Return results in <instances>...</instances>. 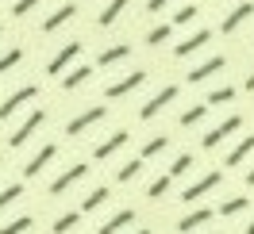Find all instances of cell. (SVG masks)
I'll return each mask as SVG.
<instances>
[{
    "instance_id": "obj_1",
    "label": "cell",
    "mask_w": 254,
    "mask_h": 234,
    "mask_svg": "<svg viewBox=\"0 0 254 234\" xmlns=\"http://www.w3.org/2000/svg\"><path fill=\"white\" fill-rule=\"evenodd\" d=\"M35 96H39V85H23V89H16V93L0 104V123H8V119H12L19 108H27V104H31Z\"/></svg>"
},
{
    "instance_id": "obj_2",
    "label": "cell",
    "mask_w": 254,
    "mask_h": 234,
    "mask_svg": "<svg viewBox=\"0 0 254 234\" xmlns=\"http://www.w3.org/2000/svg\"><path fill=\"white\" fill-rule=\"evenodd\" d=\"M43 123H47V111H43V108H35L31 115H27V119H23V123H19L16 131H12V139H8V146H23V142L31 139V135H35V131H39Z\"/></svg>"
},
{
    "instance_id": "obj_3",
    "label": "cell",
    "mask_w": 254,
    "mask_h": 234,
    "mask_svg": "<svg viewBox=\"0 0 254 234\" xmlns=\"http://www.w3.org/2000/svg\"><path fill=\"white\" fill-rule=\"evenodd\" d=\"M77 54H81V43H65V47H62V50H58V54H54V58L47 62V73H50V77H62L65 69L77 62Z\"/></svg>"
},
{
    "instance_id": "obj_4",
    "label": "cell",
    "mask_w": 254,
    "mask_h": 234,
    "mask_svg": "<svg viewBox=\"0 0 254 234\" xmlns=\"http://www.w3.org/2000/svg\"><path fill=\"white\" fill-rule=\"evenodd\" d=\"M239 127H243V119H239V115H227V119H223L220 127H212L204 139H200V146H204V150H216V146H220L223 139H231V135H235Z\"/></svg>"
},
{
    "instance_id": "obj_5",
    "label": "cell",
    "mask_w": 254,
    "mask_h": 234,
    "mask_svg": "<svg viewBox=\"0 0 254 234\" xmlns=\"http://www.w3.org/2000/svg\"><path fill=\"white\" fill-rule=\"evenodd\" d=\"M104 115H108V108H89V111H81V115H73V119L65 123V135H69V139H77V135H85L93 123H100Z\"/></svg>"
},
{
    "instance_id": "obj_6",
    "label": "cell",
    "mask_w": 254,
    "mask_h": 234,
    "mask_svg": "<svg viewBox=\"0 0 254 234\" xmlns=\"http://www.w3.org/2000/svg\"><path fill=\"white\" fill-rule=\"evenodd\" d=\"M81 177H89V165H85V161L69 165V169H65L62 177H54V181H50V196H62V192H69V188L77 185Z\"/></svg>"
},
{
    "instance_id": "obj_7",
    "label": "cell",
    "mask_w": 254,
    "mask_h": 234,
    "mask_svg": "<svg viewBox=\"0 0 254 234\" xmlns=\"http://www.w3.org/2000/svg\"><path fill=\"white\" fill-rule=\"evenodd\" d=\"M174 100H177V85H166L162 93H154V96L143 104V108H139V119H154V115H158L166 104H174Z\"/></svg>"
},
{
    "instance_id": "obj_8",
    "label": "cell",
    "mask_w": 254,
    "mask_h": 234,
    "mask_svg": "<svg viewBox=\"0 0 254 234\" xmlns=\"http://www.w3.org/2000/svg\"><path fill=\"white\" fill-rule=\"evenodd\" d=\"M73 16H77V4H73V0L58 4V8H54V12H50L47 19H43V35H54L58 27H65V23H69Z\"/></svg>"
},
{
    "instance_id": "obj_9",
    "label": "cell",
    "mask_w": 254,
    "mask_h": 234,
    "mask_svg": "<svg viewBox=\"0 0 254 234\" xmlns=\"http://www.w3.org/2000/svg\"><path fill=\"white\" fill-rule=\"evenodd\" d=\"M146 81V73L143 69H135V73H127V77H120V81H112L108 89H104V96H108V100H120V96H127V93H135V89H139V85H143Z\"/></svg>"
},
{
    "instance_id": "obj_10",
    "label": "cell",
    "mask_w": 254,
    "mask_h": 234,
    "mask_svg": "<svg viewBox=\"0 0 254 234\" xmlns=\"http://www.w3.org/2000/svg\"><path fill=\"white\" fill-rule=\"evenodd\" d=\"M220 181H223V173H208V177H200V181H192V185L185 188V192H181V200H185V203L200 200V196H208V192H212V188L220 185Z\"/></svg>"
},
{
    "instance_id": "obj_11",
    "label": "cell",
    "mask_w": 254,
    "mask_h": 234,
    "mask_svg": "<svg viewBox=\"0 0 254 234\" xmlns=\"http://www.w3.org/2000/svg\"><path fill=\"white\" fill-rule=\"evenodd\" d=\"M54 157H58V146H54V142H47V146H43V150H39V154H35L27 165H23V177H39V173L47 169Z\"/></svg>"
},
{
    "instance_id": "obj_12",
    "label": "cell",
    "mask_w": 254,
    "mask_h": 234,
    "mask_svg": "<svg viewBox=\"0 0 254 234\" xmlns=\"http://www.w3.org/2000/svg\"><path fill=\"white\" fill-rule=\"evenodd\" d=\"M127 139H131L127 131H116V135H108V139H104V142L93 150V157H96V161H108L116 150H124V146H127Z\"/></svg>"
},
{
    "instance_id": "obj_13",
    "label": "cell",
    "mask_w": 254,
    "mask_h": 234,
    "mask_svg": "<svg viewBox=\"0 0 254 234\" xmlns=\"http://www.w3.org/2000/svg\"><path fill=\"white\" fill-rule=\"evenodd\" d=\"M208 39H212V31H196V35H189L185 43H177V47H174V58H189V54H196V50H204V47H208Z\"/></svg>"
},
{
    "instance_id": "obj_14",
    "label": "cell",
    "mask_w": 254,
    "mask_h": 234,
    "mask_svg": "<svg viewBox=\"0 0 254 234\" xmlns=\"http://www.w3.org/2000/svg\"><path fill=\"white\" fill-rule=\"evenodd\" d=\"M223 69V54H216V58H208V62H200L196 69L189 73V85H200V81H208L212 73H220Z\"/></svg>"
},
{
    "instance_id": "obj_15",
    "label": "cell",
    "mask_w": 254,
    "mask_h": 234,
    "mask_svg": "<svg viewBox=\"0 0 254 234\" xmlns=\"http://www.w3.org/2000/svg\"><path fill=\"white\" fill-rule=\"evenodd\" d=\"M127 4H131V0H108V4L100 8L96 23H100V27H112V23H116V19H120V16L127 12Z\"/></svg>"
},
{
    "instance_id": "obj_16",
    "label": "cell",
    "mask_w": 254,
    "mask_h": 234,
    "mask_svg": "<svg viewBox=\"0 0 254 234\" xmlns=\"http://www.w3.org/2000/svg\"><path fill=\"white\" fill-rule=\"evenodd\" d=\"M89 77H93L89 65H73V69H65V73H62V89H65V93H73V89H81Z\"/></svg>"
},
{
    "instance_id": "obj_17",
    "label": "cell",
    "mask_w": 254,
    "mask_h": 234,
    "mask_svg": "<svg viewBox=\"0 0 254 234\" xmlns=\"http://www.w3.org/2000/svg\"><path fill=\"white\" fill-rule=\"evenodd\" d=\"M131 223H135V211H131V207H124V211H116V215H112L96 234H120L124 227H131Z\"/></svg>"
},
{
    "instance_id": "obj_18",
    "label": "cell",
    "mask_w": 254,
    "mask_h": 234,
    "mask_svg": "<svg viewBox=\"0 0 254 234\" xmlns=\"http://www.w3.org/2000/svg\"><path fill=\"white\" fill-rule=\"evenodd\" d=\"M208 219H212V211H208V207H196V211H189V215L177 223V231H181V234H192L196 227H204Z\"/></svg>"
},
{
    "instance_id": "obj_19",
    "label": "cell",
    "mask_w": 254,
    "mask_h": 234,
    "mask_svg": "<svg viewBox=\"0 0 254 234\" xmlns=\"http://www.w3.org/2000/svg\"><path fill=\"white\" fill-rule=\"evenodd\" d=\"M127 54H131V47H127V43H116V47H108L104 54H100V58H96V65H100V69H108V65L124 62Z\"/></svg>"
},
{
    "instance_id": "obj_20",
    "label": "cell",
    "mask_w": 254,
    "mask_h": 234,
    "mask_svg": "<svg viewBox=\"0 0 254 234\" xmlns=\"http://www.w3.org/2000/svg\"><path fill=\"white\" fill-rule=\"evenodd\" d=\"M251 16H254V4H239L235 12H231V16L223 19V35H231V31H235V27H239V23H247V19H251Z\"/></svg>"
},
{
    "instance_id": "obj_21",
    "label": "cell",
    "mask_w": 254,
    "mask_h": 234,
    "mask_svg": "<svg viewBox=\"0 0 254 234\" xmlns=\"http://www.w3.org/2000/svg\"><path fill=\"white\" fill-rule=\"evenodd\" d=\"M108 188L100 185V188H93V192H89V196H85V200H81V215H85V211H96V207H104V203H108Z\"/></svg>"
},
{
    "instance_id": "obj_22",
    "label": "cell",
    "mask_w": 254,
    "mask_h": 234,
    "mask_svg": "<svg viewBox=\"0 0 254 234\" xmlns=\"http://www.w3.org/2000/svg\"><path fill=\"white\" fill-rule=\"evenodd\" d=\"M139 173H143V157H131L127 165H120V173H116V181H120V185H131V181H135Z\"/></svg>"
},
{
    "instance_id": "obj_23",
    "label": "cell",
    "mask_w": 254,
    "mask_h": 234,
    "mask_svg": "<svg viewBox=\"0 0 254 234\" xmlns=\"http://www.w3.org/2000/svg\"><path fill=\"white\" fill-rule=\"evenodd\" d=\"M170 35H174V23H158V27H150V31H146V47H162V43H170Z\"/></svg>"
},
{
    "instance_id": "obj_24",
    "label": "cell",
    "mask_w": 254,
    "mask_h": 234,
    "mask_svg": "<svg viewBox=\"0 0 254 234\" xmlns=\"http://www.w3.org/2000/svg\"><path fill=\"white\" fill-rule=\"evenodd\" d=\"M204 115H208V104H192V108L181 111V127H196Z\"/></svg>"
},
{
    "instance_id": "obj_25",
    "label": "cell",
    "mask_w": 254,
    "mask_h": 234,
    "mask_svg": "<svg viewBox=\"0 0 254 234\" xmlns=\"http://www.w3.org/2000/svg\"><path fill=\"white\" fill-rule=\"evenodd\" d=\"M77 223H81V211H65V215L54 219V234H69Z\"/></svg>"
},
{
    "instance_id": "obj_26",
    "label": "cell",
    "mask_w": 254,
    "mask_h": 234,
    "mask_svg": "<svg viewBox=\"0 0 254 234\" xmlns=\"http://www.w3.org/2000/svg\"><path fill=\"white\" fill-rule=\"evenodd\" d=\"M23 62V47H12L0 54V73H8V69H16V65Z\"/></svg>"
},
{
    "instance_id": "obj_27",
    "label": "cell",
    "mask_w": 254,
    "mask_h": 234,
    "mask_svg": "<svg viewBox=\"0 0 254 234\" xmlns=\"http://www.w3.org/2000/svg\"><path fill=\"white\" fill-rule=\"evenodd\" d=\"M31 223H35L31 215H19V219H12V223H4L0 234H27V231H31Z\"/></svg>"
},
{
    "instance_id": "obj_28",
    "label": "cell",
    "mask_w": 254,
    "mask_h": 234,
    "mask_svg": "<svg viewBox=\"0 0 254 234\" xmlns=\"http://www.w3.org/2000/svg\"><path fill=\"white\" fill-rule=\"evenodd\" d=\"M166 146H170V139H166V135H154V139L143 146V154H139V157H143V161H146V157H158Z\"/></svg>"
},
{
    "instance_id": "obj_29",
    "label": "cell",
    "mask_w": 254,
    "mask_h": 234,
    "mask_svg": "<svg viewBox=\"0 0 254 234\" xmlns=\"http://www.w3.org/2000/svg\"><path fill=\"white\" fill-rule=\"evenodd\" d=\"M19 196H23V185H8V188H4V192H0V215H4V211H8Z\"/></svg>"
},
{
    "instance_id": "obj_30",
    "label": "cell",
    "mask_w": 254,
    "mask_h": 234,
    "mask_svg": "<svg viewBox=\"0 0 254 234\" xmlns=\"http://www.w3.org/2000/svg\"><path fill=\"white\" fill-rule=\"evenodd\" d=\"M251 150H254V135H251V139H243V142L235 146V150L227 154V165H239V161H243V157L251 154Z\"/></svg>"
},
{
    "instance_id": "obj_31",
    "label": "cell",
    "mask_w": 254,
    "mask_h": 234,
    "mask_svg": "<svg viewBox=\"0 0 254 234\" xmlns=\"http://www.w3.org/2000/svg\"><path fill=\"white\" fill-rule=\"evenodd\" d=\"M170 185H174V177L166 173V177H158V181H150V188H146V196H150V200H158V196H166V192H170Z\"/></svg>"
},
{
    "instance_id": "obj_32",
    "label": "cell",
    "mask_w": 254,
    "mask_h": 234,
    "mask_svg": "<svg viewBox=\"0 0 254 234\" xmlns=\"http://www.w3.org/2000/svg\"><path fill=\"white\" fill-rule=\"evenodd\" d=\"M247 207H251V200H247V196H235V200L220 203V215H239V211H247Z\"/></svg>"
},
{
    "instance_id": "obj_33",
    "label": "cell",
    "mask_w": 254,
    "mask_h": 234,
    "mask_svg": "<svg viewBox=\"0 0 254 234\" xmlns=\"http://www.w3.org/2000/svg\"><path fill=\"white\" fill-rule=\"evenodd\" d=\"M192 19H196V4H185V8H177V12H174L170 23H174V27H185V23H192Z\"/></svg>"
},
{
    "instance_id": "obj_34",
    "label": "cell",
    "mask_w": 254,
    "mask_h": 234,
    "mask_svg": "<svg viewBox=\"0 0 254 234\" xmlns=\"http://www.w3.org/2000/svg\"><path fill=\"white\" fill-rule=\"evenodd\" d=\"M189 169H192V154H181V157H174V165H170V177H185Z\"/></svg>"
},
{
    "instance_id": "obj_35",
    "label": "cell",
    "mask_w": 254,
    "mask_h": 234,
    "mask_svg": "<svg viewBox=\"0 0 254 234\" xmlns=\"http://www.w3.org/2000/svg\"><path fill=\"white\" fill-rule=\"evenodd\" d=\"M231 96H235V89L223 85V89H212V93H208V104H231Z\"/></svg>"
},
{
    "instance_id": "obj_36",
    "label": "cell",
    "mask_w": 254,
    "mask_h": 234,
    "mask_svg": "<svg viewBox=\"0 0 254 234\" xmlns=\"http://www.w3.org/2000/svg\"><path fill=\"white\" fill-rule=\"evenodd\" d=\"M39 4H43V0H16V4H12V16H27V12H35V8H39Z\"/></svg>"
},
{
    "instance_id": "obj_37",
    "label": "cell",
    "mask_w": 254,
    "mask_h": 234,
    "mask_svg": "<svg viewBox=\"0 0 254 234\" xmlns=\"http://www.w3.org/2000/svg\"><path fill=\"white\" fill-rule=\"evenodd\" d=\"M166 4H174V0H146V12H162Z\"/></svg>"
},
{
    "instance_id": "obj_38",
    "label": "cell",
    "mask_w": 254,
    "mask_h": 234,
    "mask_svg": "<svg viewBox=\"0 0 254 234\" xmlns=\"http://www.w3.org/2000/svg\"><path fill=\"white\" fill-rule=\"evenodd\" d=\"M247 185L254 188V165H251V169H247Z\"/></svg>"
},
{
    "instance_id": "obj_39",
    "label": "cell",
    "mask_w": 254,
    "mask_h": 234,
    "mask_svg": "<svg viewBox=\"0 0 254 234\" xmlns=\"http://www.w3.org/2000/svg\"><path fill=\"white\" fill-rule=\"evenodd\" d=\"M247 89H251V93H254V73H251V77H247Z\"/></svg>"
},
{
    "instance_id": "obj_40",
    "label": "cell",
    "mask_w": 254,
    "mask_h": 234,
    "mask_svg": "<svg viewBox=\"0 0 254 234\" xmlns=\"http://www.w3.org/2000/svg\"><path fill=\"white\" fill-rule=\"evenodd\" d=\"M243 234H254V223H251V227H247V231H243Z\"/></svg>"
},
{
    "instance_id": "obj_41",
    "label": "cell",
    "mask_w": 254,
    "mask_h": 234,
    "mask_svg": "<svg viewBox=\"0 0 254 234\" xmlns=\"http://www.w3.org/2000/svg\"><path fill=\"white\" fill-rule=\"evenodd\" d=\"M0 35H4V23H0Z\"/></svg>"
},
{
    "instance_id": "obj_42",
    "label": "cell",
    "mask_w": 254,
    "mask_h": 234,
    "mask_svg": "<svg viewBox=\"0 0 254 234\" xmlns=\"http://www.w3.org/2000/svg\"><path fill=\"white\" fill-rule=\"evenodd\" d=\"M139 234H150V231H139Z\"/></svg>"
}]
</instances>
